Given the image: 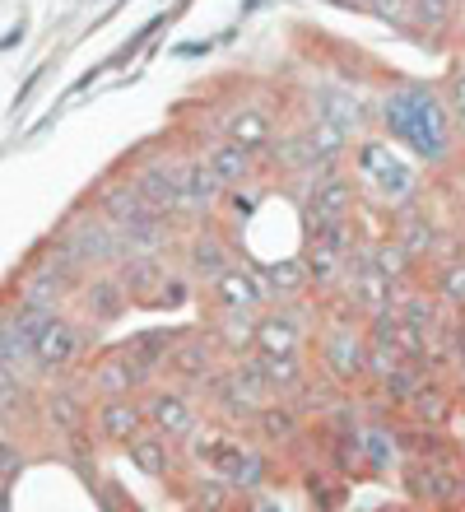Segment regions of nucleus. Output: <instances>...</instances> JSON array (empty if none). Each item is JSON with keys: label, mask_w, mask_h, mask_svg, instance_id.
<instances>
[{"label": "nucleus", "mask_w": 465, "mask_h": 512, "mask_svg": "<svg viewBox=\"0 0 465 512\" xmlns=\"http://www.w3.org/2000/svg\"><path fill=\"white\" fill-rule=\"evenodd\" d=\"M456 368H461V382H456V396H461V401H465V364H456Z\"/></svg>", "instance_id": "obj_54"}, {"label": "nucleus", "mask_w": 465, "mask_h": 512, "mask_svg": "<svg viewBox=\"0 0 465 512\" xmlns=\"http://www.w3.org/2000/svg\"><path fill=\"white\" fill-rule=\"evenodd\" d=\"M224 182L214 177L210 159H186L182 163V196H186V210L191 215H214L224 205Z\"/></svg>", "instance_id": "obj_15"}, {"label": "nucleus", "mask_w": 465, "mask_h": 512, "mask_svg": "<svg viewBox=\"0 0 465 512\" xmlns=\"http://www.w3.org/2000/svg\"><path fill=\"white\" fill-rule=\"evenodd\" d=\"M210 289H214V303L219 308H266V298H270V289H266V280H256L252 270H238V266H228V270H219L210 280Z\"/></svg>", "instance_id": "obj_16"}, {"label": "nucleus", "mask_w": 465, "mask_h": 512, "mask_svg": "<svg viewBox=\"0 0 465 512\" xmlns=\"http://www.w3.org/2000/svg\"><path fill=\"white\" fill-rule=\"evenodd\" d=\"M135 187L145 196V205L163 219L186 215V196H182V163H145L135 173Z\"/></svg>", "instance_id": "obj_7"}, {"label": "nucleus", "mask_w": 465, "mask_h": 512, "mask_svg": "<svg viewBox=\"0 0 465 512\" xmlns=\"http://www.w3.org/2000/svg\"><path fill=\"white\" fill-rule=\"evenodd\" d=\"M447 112H452L456 135H465V66L452 75V103H447Z\"/></svg>", "instance_id": "obj_48"}, {"label": "nucleus", "mask_w": 465, "mask_h": 512, "mask_svg": "<svg viewBox=\"0 0 465 512\" xmlns=\"http://www.w3.org/2000/svg\"><path fill=\"white\" fill-rule=\"evenodd\" d=\"M368 10L377 14V19H386L391 28H400V33H414L410 28V0H368Z\"/></svg>", "instance_id": "obj_46"}, {"label": "nucleus", "mask_w": 465, "mask_h": 512, "mask_svg": "<svg viewBox=\"0 0 465 512\" xmlns=\"http://www.w3.org/2000/svg\"><path fill=\"white\" fill-rule=\"evenodd\" d=\"M461 452H465V438H461Z\"/></svg>", "instance_id": "obj_58"}, {"label": "nucleus", "mask_w": 465, "mask_h": 512, "mask_svg": "<svg viewBox=\"0 0 465 512\" xmlns=\"http://www.w3.org/2000/svg\"><path fill=\"white\" fill-rule=\"evenodd\" d=\"M149 205L145 196H140V187H135V177L131 182H107L103 191H98V215L107 219V224H126V219L135 215H145Z\"/></svg>", "instance_id": "obj_29"}, {"label": "nucleus", "mask_w": 465, "mask_h": 512, "mask_svg": "<svg viewBox=\"0 0 465 512\" xmlns=\"http://www.w3.org/2000/svg\"><path fill=\"white\" fill-rule=\"evenodd\" d=\"M24 28H28V24H24V19H19V24H14L10 33L0 38V52H10V47H19V42H24Z\"/></svg>", "instance_id": "obj_53"}, {"label": "nucleus", "mask_w": 465, "mask_h": 512, "mask_svg": "<svg viewBox=\"0 0 465 512\" xmlns=\"http://www.w3.org/2000/svg\"><path fill=\"white\" fill-rule=\"evenodd\" d=\"M424 373H428L424 364H410V359H400V364H391L382 378H377V396H382V401L396 410V405L410 401V391L424 382Z\"/></svg>", "instance_id": "obj_34"}, {"label": "nucleus", "mask_w": 465, "mask_h": 512, "mask_svg": "<svg viewBox=\"0 0 465 512\" xmlns=\"http://www.w3.org/2000/svg\"><path fill=\"white\" fill-rule=\"evenodd\" d=\"M456 19H461V24H465V0H461V5H456Z\"/></svg>", "instance_id": "obj_56"}, {"label": "nucleus", "mask_w": 465, "mask_h": 512, "mask_svg": "<svg viewBox=\"0 0 465 512\" xmlns=\"http://www.w3.org/2000/svg\"><path fill=\"white\" fill-rule=\"evenodd\" d=\"M228 266H233V252H228V243L219 238V229L191 233V243H186V270H191V275L214 280V275L228 270Z\"/></svg>", "instance_id": "obj_22"}, {"label": "nucleus", "mask_w": 465, "mask_h": 512, "mask_svg": "<svg viewBox=\"0 0 465 512\" xmlns=\"http://www.w3.org/2000/svg\"><path fill=\"white\" fill-rule=\"evenodd\" d=\"M70 238V247L80 252L84 266H112V261H121V238H117V224H107L103 215H93V210H75V215L66 219V229H61Z\"/></svg>", "instance_id": "obj_3"}, {"label": "nucleus", "mask_w": 465, "mask_h": 512, "mask_svg": "<svg viewBox=\"0 0 465 512\" xmlns=\"http://www.w3.org/2000/svg\"><path fill=\"white\" fill-rule=\"evenodd\" d=\"M405 489H410L419 503H456L461 499V475H456L447 461L410 457V466H405Z\"/></svg>", "instance_id": "obj_10"}, {"label": "nucleus", "mask_w": 465, "mask_h": 512, "mask_svg": "<svg viewBox=\"0 0 465 512\" xmlns=\"http://www.w3.org/2000/svg\"><path fill=\"white\" fill-rule=\"evenodd\" d=\"M126 308H131V294L121 289L117 275H93L89 284H84V312H89L93 326H112L126 317Z\"/></svg>", "instance_id": "obj_19"}, {"label": "nucleus", "mask_w": 465, "mask_h": 512, "mask_svg": "<svg viewBox=\"0 0 465 512\" xmlns=\"http://www.w3.org/2000/svg\"><path fill=\"white\" fill-rule=\"evenodd\" d=\"M210 461L219 466V475L228 480L233 494H256V489L266 485V475H270L266 452H261V447H242V443H233V438H224Z\"/></svg>", "instance_id": "obj_5"}, {"label": "nucleus", "mask_w": 465, "mask_h": 512, "mask_svg": "<svg viewBox=\"0 0 465 512\" xmlns=\"http://www.w3.org/2000/svg\"><path fill=\"white\" fill-rule=\"evenodd\" d=\"M19 396H24V391H19V378H14L10 368H0V410L10 415L14 405H19Z\"/></svg>", "instance_id": "obj_50"}, {"label": "nucleus", "mask_w": 465, "mask_h": 512, "mask_svg": "<svg viewBox=\"0 0 465 512\" xmlns=\"http://www.w3.org/2000/svg\"><path fill=\"white\" fill-rule=\"evenodd\" d=\"M307 205V224L317 229V224H331V219H349L354 215V182H345L340 173H326L317 177L303 196Z\"/></svg>", "instance_id": "obj_11"}, {"label": "nucleus", "mask_w": 465, "mask_h": 512, "mask_svg": "<svg viewBox=\"0 0 465 512\" xmlns=\"http://www.w3.org/2000/svg\"><path fill=\"white\" fill-rule=\"evenodd\" d=\"M186 303H191V280H186L182 270H168L149 308H186Z\"/></svg>", "instance_id": "obj_44"}, {"label": "nucleus", "mask_w": 465, "mask_h": 512, "mask_svg": "<svg viewBox=\"0 0 465 512\" xmlns=\"http://www.w3.org/2000/svg\"><path fill=\"white\" fill-rule=\"evenodd\" d=\"M214 364H219V345H214L210 331H182L173 354H168V368L186 382H196L200 373H210Z\"/></svg>", "instance_id": "obj_18"}, {"label": "nucleus", "mask_w": 465, "mask_h": 512, "mask_svg": "<svg viewBox=\"0 0 465 512\" xmlns=\"http://www.w3.org/2000/svg\"><path fill=\"white\" fill-rule=\"evenodd\" d=\"M303 270H307V284H317V289H335L340 275H345V256L326 252V247L312 243V252L303 256Z\"/></svg>", "instance_id": "obj_39"}, {"label": "nucleus", "mask_w": 465, "mask_h": 512, "mask_svg": "<svg viewBox=\"0 0 465 512\" xmlns=\"http://www.w3.org/2000/svg\"><path fill=\"white\" fill-rule=\"evenodd\" d=\"M252 424H256V433H261V443L266 447H284L303 433V410H298L293 401H284V396H279V401L270 396V401L252 415Z\"/></svg>", "instance_id": "obj_20"}, {"label": "nucleus", "mask_w": 465, "mask_h": 512, "mask_svg": "<svg viewBox=\"0 0 465 512\" xmlns=\"http://www.w3.org/2000/svg\"><path fill=\"white\" fill-rule=\"evenodd\" d=\"M117 238H121V256H163L168 247H173L168 219L154 215V210H145V215L117 224Z\"/></svg>", "instance_id": "obj_14"}, {"label": "nucleus", "mask_w": 465, "mask_h": 512, "mask_svg": "<svg viewBox=\"0 0 465 512\" xmlns=\"http://www.w3.org/2000/svg\"><path fill=\"white\" fill-rule=\"evenodd\" d=\"M149 378H154V373H149L140 359H131L126 350H112V354H103V359L93 364L89 387H93L98 401H107V396H131V391H140Z\"/></svg>", "instance_id": "obj_8"}, {"label": "nucleus", "mask_w": 465, "mask_h": 512, "mask_svg": "<svg viewBox=\"0 0 465 512\" xmlns=\"http://www.w3.org/2000/svg\"><path fill=\"white\" fill-rule=\"evenodd\" d=\"M228 480H200L196 485V508H228Z\"/></svg>", "instance_id": "obj_47"}, {"label": "nucleus", "mask_w": 465, "mask_h": 512, "mask_svg": "<svg viewBox=\"0 0 465 512\" xmlns=\"http://www.w3.org/2000/svg\"><path fill=\"white\" fill-rule=\"evenodd\" d=\"M47 419H52L61 433H80L84 429V396L80 391H70V387H56L52 396H47Z\"/></svg>", "instance_id": "obj_38"}, {"label": "nucleus", "mask_w": 465, "mask_h": 512, "mask_svg": "<svg viewBox=\"0 0 465 512\" xmlns=\"http://www.w3.org/2000/svg\"><path fill=\"white\" fill-rule=\"evenodd\" d=\"M354 159H359V173L368 177V187L377 191V201H386V210L419 196V177H414V168L405 159H396L391 140L363 135L359 149H354Z\"/></svg>", "instance_id": "obj_2"}, {"label": "nucleus", "mask_w": 465, "mask_h": 512, "mask_svg": "<svg viewBox=\"0 0 465 512\" xmlns=\"http://www.w3.org/2000/svg\"><path fill=\"white\" fill-rule=\"evenodd\" d=\"M5 508H10V494H5V489H0V512H5Z\"/></svg>", "instance_id": "obj_55"}, {"label": "nucleus", "mask_w": 465, "mask_h": 512, "mask_svg": "<svg viewBox=\"0 0 465 512\" xmlns=\"http://www.w3.org/2000/svg\"><path fill=\"white\" fill-rule=\"evenodd\" d=\"M442 340H447V354H452V364H465V317L456 326H447L442 331Z\"/></svg>", "instance_id": "obj_51"}, {"label": "nucleus", "mask_w": 465, "mask_h": 512, "mask_svg": "<svg viewBox=\"0 0 465 512\" xmlns=\"http://www.w3.org/2000/svg\"><path fill=\"white\" fill-rule=\"evenodd\" d=\"M219 135H224V140H233V145L266 149L270 140H275V126H270L266 112H256V108H233L224 122H219Z\"/></svg>", "instance_id": "obj_24"}, {"label": "nucleus", "mask_w": 465, "mask_h": 512, "mask_svg": "<svg viewBox=\"0 0 465 512\" xmlns=\"http://www.w3.org/2000/svg\"><path fill=\"white\" fill-rule=\"evenodd\" d=\"M224 201H228V210H233L238 219H247V215L256 210V205H261V196H256L252 187H228V191H224Z\"/></svg>", "instance_id": "obj_49"}, {"label": "nucleus", "mask_w": 465, "mask_h": 512, "mask_svg": "<svg viewBox=\"0 0 465 512\" xmlns=\"http://www.w3.org/2000/svg\"><path fill=\"white\" fill-rule=\"evenodd\" d=\"M359 457L368 461L377 475L396 471L400 466V447H396V429L382 424V419H368V429L359 433Z\"/></svg>", "instance_id": "obj_27"}, {"label": "nucleus", "mask_w": 465, "mask_h": 512, "mask_svg": "<svg viewBox=\"0 0 465 512\" xmlns=\"http://www.w3.org/2000/svg\"><path fill=\"white\" fill-rule=\"evenodd\" d=\"M214 345L228 354H252L256 350V312L252 308H224V317H219V326L210 331Z\"/></svg>", "instance_id": "obj_26"}, {"label": "nucleus", "mask_w": 465, "mask_h": 512, "mask_svg": "<svg viewBox=\"0 0 465 512\" xmlns=\"http://www.w3.org/2000/svg\"><path fill=\"white\" fill-rule=\"evenodd\" d=\"M84 340L89 336H84L80 326H70L66 317H56V322L33 340V368H42V373H66V368L89 350Z\"/></svg>", "instance_id": "obj_9"}, {"label": "nucleus", "mask_w": 465, "mask_h": 512, "mask_svg": "<svg viewBox=\"0 0 465 512\" xmlns=\"http://www.w3.org/2000/svg\"><path fill=\"white\" fill-rule=\"evenodd\" d=\"M303 135L312 140V149H317L321 159H335V163H340V154L349 149V135L340 131V126H331L326 117H312V122L303 126Z\"/></svg>", "instance_id": "obj_42"}, {"label": "nucleus", "mask_w": 465, "mask_h": 512, "mask_svg": "<svg viewBox=\"0 0 465 512\" xmlns=\"http://www.w3.org/2000/svg\"><path fill=\"white\" fill-rule=\"evenodd\" d=\"M396 243L405 247V256H410V261H424V256H433V252L442 247V238H438V229H433V219L414 210V215L400 219Z\"/></svg>", "instance_id": "obj_33"}, {"label": "nucleus", "mask_w": 465, "mask_h": 512, "mask_svg": "<svg viewBox=\"0 0 465 512\" xmlns=\"http://www.w3.org/2000/svg\"><path fill=\"white\" fill-rule=\"evenodd\" d=\"M321 359H326L335 382L368 378V336H363L359 326H331L321 336Z\"/></svg>", "instance_id": "obj_4"}, {"label": "nucleus", "mask_w": 465, "mask_h": 512, "mask_svg": "<svg viewBox=\"0 0 465 512\" xmlns=\"http://www.w3.org/2000/svg\"><path fill=\"white\" fill-rule=\"evenodd\" d=\"M140 410H145L149 429L163 433L168 443H186V438L200 429L196 410H191V401H186L182 391H149L145 401H140Z\"/></svg>", "instance_id": "obj_6"}, {"label": "nucleus", "mask_w": 465, "mask_h": 512, "mask_svg": "<svg viewBox=\"0 0 465 512\" xmlns=\"http://www.w3.org/2000/svg\"><path fill=\"white\" fill-rule=\"evenodd\" d=\"M303 322L307 317L298 312V303L256 317V354H298V345H303Z\"/></svg>", "instance_id": "obj_12"}, {"label": "nucleus", "mask_w": 465, "mask_h": 512, "mask_svg": "<svg viewBox=\"0 0 465 512\" xmlns=\"http://www.w3.org/2000/svg\"><path fill=\"white\" fill-rule=\"evenodd\" d=\"M131 461H135V471H145L149 480H168L173 475V452H168V438L163 433H135L131 443Z\"/></svg>", "instance_id": "obj_28"}, {"label": "nucleus", "mask_w": 465, "mask_h": 512, "mask_svg": "<svg viewBox=\"0 0 465 512\" xmlns=\"http://www.w3.org/2000/svg\"><path fill=\"white\" fill-rule=\"evenodd\" d=\"M163 275H168V261L163 256H121V270H117V280L121 289L131 294V303H154V294H159V284Z\"/></svg>", "instance_id": "obj_21"}, {"label": "nucleus", "mask_w": 465, "mask_h": 512, "mask_svg": "<svg viewBox=\"0 0 465 512\" xmlns=\"http://www.w3.org/2000/svg\"><path fill=\"white\" fill-rule=\"evenodd\" d=\"M368 266L377 270V275H386V280H400V275H410V256H405V247L396 243V238H386V243H368Z\"/></svg>", "instance_id": "obj_41"}, {"label": "nucleus", "mask_w": 465, "mask_h": 512, "mask_svg": "<svg viewBox=\"0 0 465 512\" xmlns=\"http://www.w3.org/2000/svg\"><path fill=\"white\" fill-rule=\"evenodd\" d=\"M70 284H75V275L52 261V266H42V270H24V289H19V298H24V303H61Z\"/></svg>", "instance_id": "obj_30"}, {"label": "nucleus", "mask_w": 465, "mask_h": 512, "mask_svg": "<svg viewBox=\"0 0 465 512\" xmlns=\"http://www.w3.org/2000/svg\"><path fill=\"white\" fill-rule=\"evenodd\" d=\"M382 131L386 140H400L414 159L433 163V168L452 163L456 154L452 112H447V103H442V94L433 84H419V80L396 84L382 98Z\"/></svg>", "instance_id": "obj_1"}, {"label": "nucleus", "mask_w": 465, "mask_h": 512, "mask_svg": "<svg viewBox=\"0 0 465 512\" xmlns=\"http://www.w3.org/2000/svg\"><path fill=\"white\" fill-rule=\"evenodd\" d=\"M93 429H98V438H103V443L126 447L135 433L149 429V424H145L140 401H131V396H107V401L98 405V415H93Z\"/></svg>", "instance_id": "obj_13"}, {"label": "nucleus", "mask_w": 465, "mask_h": 512, "mask_svg": "<svg viewBox=\"0 0 465 512\" xmlns=\"http://www.w3.org/2000/svg\"><path fill=\"white\" fill-rule=\"evenodd\" d=\"M317 117H326L331 126H340L349 140L368 131V108H363L359 98H354V89H345V84H326V89H317Z\"/></svg>", "instance_id": "obj_17"}, {"label": "nucleus", "mask_w": 465, "mask_h": 512, "mask_svg": "<svg viewBox=\"0 0 465 512\" xmlns=\"http://www.w3.org/2000/svg\"><path fill=\"white\" fill-rule=\"evenodd\" d=\"M461 499H465V475H461Z\"/></svg>", "instance_id": "obj_57"}, {"label": "nucleus", "mask_w": 465, "mask_h": 512, "mask_svg": "<svg viewBox=\"0 0 465 512\" xmlns=\"http://www.w3.org/2000/svg\"><path fill=\"white\" fill-rule=\"evenodd\" d=\"M456 5L461 0H410V28L428 33V38H442L456 24Z\"/></svg>", "instance_id": "obj_32"}, {"label": "nucleus", "mask_w": 465, "mask_h": 512, "mask_svg": "<svg viewBox=\"0 0 465 512\" xmlns=\"http://www.w3.org/2000/svg\"><path fill=\"white\" fill-rule=\"evenodd\" d=\"M214 52V42L205 38V42H177L173 47V56H210Z\"/></svg>", "instance_id": "obj_52"}, {"label": "nucleus", "mask_w": 465, "mask_h": 512, "mask_svg": "<svg viewBox=\"0 0 465 512\" xmlns=\"http://www.w3.org/2000/svg\"><path fill=\"white\" fill-rule=\"evenodd\" d=\"M266 149L275 154V168H279V173H312L317 163H326V159L317 154V149H312V140H307L303 131H298V135H284L279 145L270 140Z\"/></svg>", "instance_id": "obj_35"}, {"label": "nucleus", "mask_w": 465, "mask_h": 512, "mask_svg": "<svg viewBox=\"0 0 465 512\" xmlns=\"http://www.w3.org/2000/svg\"><path fill=\"white\" fill-rule=\"evenodd\" d=\"M266 289L279 298H293L307 289V270H303V256H289V261H275L266 266Z\"/></svg>", "instance_id": "obj_40"}, {"label": "nucleus", "mask_w": 465, "mask_h": 512, "mask_svg": "<svg viewBox=\"0 0 465 512\" xmlns=\"http://www.w3.org/2000/svg\"><path fill=\"white\" fill-rule=\"evenodd\" d=\"M405 410L414 415V424H433V429H442V424L452 419V391L442 387L433 373H424V382L410 391Z\"/></svg>", "instance_id": "obj_23"}, {"label": "nucleus", "mask_w": 465, "mask_h": 512, "mask_svg": "<svg viewBox=\"0 0 465 512\" xmlns=\"http://www.w3.org/2000/svg\"><path fill=\"white\" fill-rule=\"evenodd\" d=\"M177 336H182V331H168V326H159V331H140V336L126 340V354L140 359V364L159 378V368H168V354H173Z\"/></svg>", "instance_id": "obj_31"}, {"label": "nucleus", "mask_w": 465, "mask_h": 512, "mask_svg": "<svg viewBox=\"0 0 465 512\" xmlns=\"http://www.w3.org/2000/svg\"><path fill=\"white\" fill-rule=\"evenodd\" d=\"M205 159H210L214 177H219L224 187H242V182H252L256 177V149L233 145V140H219Z\"/></svg>", "instance_id": "obj_25"}, {"label": "nucleus", "mask_w": 465, "mask_h": 512, "mask_svg": "<svg viewBox=\"0 0 465 512\" xmlns=\"http://www.w3.org/2000/svg\"><path fill=\"white\" fill-rule=\"evenodd\" d=\"M438 298L465 308V261H447V266L438 270Z\"/></svg>", "instance_id": "obj_45"}, {"label": "nucleus", "mask_w": 465, "mask_h": 512, "mask_svg": "<svg viewBox=\"0 0 465 512\" xmlns=\"http://www.w3.org/2000/svg\"><path fill=\"white\" fill-rule=\"evenodd\" d=\"M396 317L433 336V331L442 326V298H438V294H424V289H410V294L396 303Z\"/></svg>", "instance_id": "obj_37"}, {"label": "nucleus", "mask_w": 465, "mask_h": 512, "mask_svg": "<svg viewBox=\"0 0 465 512\" xmlns=\"http://www.w3.org/2000/svg\"><path fill=\"white\" fill-rule=\"evenodd\" d=\"M312 243L326 247V252H340V256H345L349 247L359 243V229H354L349 219H331V224H317V229H312Z\"/></svg>", "instance_id": "obj_43"}, {"label": "nucleus", "mask_w": 465, "mask_h": 512, "mask_svg": "<svg viewBox=\"0 0 465 512\" xmlns=\"http://www.w3.org/2000/svg\"><path fill=\"white\" fill-rule=\"evenodd\" d=\"M261 368H266L270 396H284V401H289L293 391L303 387V378H307L298 354H261Z\"/></svg>", "instance_id": "obj_36"}]
</instances>
